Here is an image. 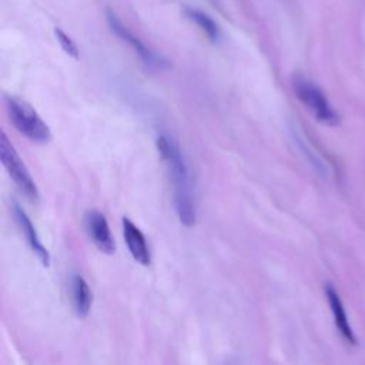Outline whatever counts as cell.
<instances>
[{
  "label": "cell",
  "mask_w": 365,
  "mask_h": 365,
  "mask_svg": "<svg viewBox=\"0 0 365 365\" xmlns=\"http://www.w3.org/2000/svg\"><path fill=\"white\" fill-rule=\"evenodd\" d=\"M325 295H327V299H328V304L331 307V311H332V315H334V321H335V325L338 328V331L341 332V335L351 344H356V338L354 335V331L348 322V317H346V312H345V308L339 299V295L338 292L334 289V287L331 284H328L325 287Z\"/></svg>",
  "instance_id": "obj_9"
},
{
  "label": "cell",
  "mask_w": 365,
  "mask_h": 365,
  "mask_svg": "<svg viewBox=\"0 0 365 365\" xmlns=\"http://www.w3.org/2000/svg\"><path fill=\"white\" fill-rule=\"evenodd\" d=\"M84 227L90 240L101 252L113 254L115 251V241L104 214L96 210L88 211L84 215Z\"/></svg>",
  "instance_id": "obj_6"
},
{
  "label": "cell",
  "mask_w": 365,
  "mask_h": 365,
  "mask_svg": "<svg viewBox=\"0 0 365 365\" xmlns=\"http://www.w3.org/2000/svg\"><path fill=\"white\" fill-rule=\"evenodd\" d=\"M54 34H56V38H57L60 47L64 50V53L77 60L78 58V48H77L76 43L71 40V37L68 34H66L60 27L54 29Z\"/></svg>",
  "instance_id": "obj_12"
},
{
  "label": "cell",
  "mask_w": 365,
  "mask_h": 365,
  "mask_svg": "<svg viewBox=\"0 0 365 365\" xmlns=\"http://www.w3.org/2000/svg\"><path fill=\"white\" fill-rule=\"evenodd\" d=\"M71 301L76 315L78 318H86L93 305V294L81 275H73L71 278Z\"/></svg>",
  "instance_id": "obj_10"
},
{
  "label": "cell",
  "mask_w": 365,
  "mask_h": 365,
  "mask_svg": "<svg viewBox=\"0 0 365 365\" xmlns=\"http://www.w3.org/2000/svg\"><path fill=\"white\" fill-rule=\"evenodd\" d=\"M13 212H14V217H16V221L19 224V227L21 228L24 237H26V241L27 244L30 245L31 251L37 255V258L40 259V262L44 265V267H48L50 265V254L47 251V248L43 245L33 222L30 221V218L27 217V214L24 212V210L17 204L14 202L13 205Z\"/></svg>",
  "instance_id": "obj_7"
},
{
  "label": "cell",
  "mask_w": 365,
  "mask_h": 365,
  "mask_svg": "<svg viewBox=\"0 0 365 365\" xmlns=\"http://www.w3.org/2000/svg\"><path fill=\"white\" fill-rule=\"evenodd\" d=\"M157 150L165 163L174 187V207L178 220L185 227L195 225L197 210L192 197L190 168L180 145L165 134L157 137Z\"/></svg>",
  "instance_id": "obj_1"
},
{
  "label": "cell",
  "mask_w": 365,
  "mask_h": 365,
  "mask_svg": "<svg viewBox=\"0 0 365 365\" xmlns=\"http://www.w3.org/2000/svg\"><path fill=\"white\" fill-rule=\"evenodd\" d=\"M292 88L298 100L311 111V114L327 125H336L339 123L336 111L329 104L321 88L302 76L292 78Z\"/></svg>",
  "instance_id": "obj_3"
},
{
  "label": "cell",
  "mask_w": 365,
  "mask_h": 365,
  "mask_svg": "<svg viewBox=\"0 0 365 365\" xmlns=\"http://www.w3.org/2000/svg\"><path fill=\"white\" fill-rule=\"evenodd\" d=\"M185 14L187 17L194 21L204 33L205 36L212 41V43H217L221 37V33H220V29L218 26L215 24V21L205 13H202L201 10H197V9H191V7H185Z\"/></svg>",
  "instance_id": "obj_11"
},
{
  "label": "cell",
  "mask_w": 365,
  "mask_h": 365,
  "mask_svg": "<svg viewBox=\"0 0 365 365\" xmlns=\"http://www.w3.org/2000/svg\"><path fill=\"white\" fill-rule=\"evenodd\" d=\"M0 160L7 170L9 175L17 185V188L24 194V197L33 202L38 201L37 185L30 175L26 164L14 150L13 144L9 141L4 131L0 133Z\"/></svg>",
  "instance_id": "obj_4"
},
{
  "label": "cell",
  "mask_w": 365,
  "mask_h": 365,
  "mask_svg": "<svg viewBox=\"0 0 365 365\" xmlns=\"http://www.w3.org/2000/svg\"><path fill=\"white\" fill-rule=\"evenodd\" d=\"M123 234H124V240L127 242L128 251L133 255V258L140 262L141 265H148L151 262V255H150V250L145 241L144 234L141 232V230L127 217L123 218Z\"/></svg>",
  "instance_id": "obj_8"
},
{
  "label": "cell",
  "mask_w": 365,
  "mask_h": 365,
  "mask_svg": "<svg viewBox=\"0 0 365 365\" xmlns=\"http://www.w3.org/2000/svg\"><path fill=\"white\" fill-rule=\"evenodd\" d=\"M6 107L10 121L26 138L38 144L50 141L51 131L48 125L26 100L14 96L6 97Z\"/></svg>",
  "instance_id": "obj_2"
},
{
  "label": "cell",
  "mask_w": 365,
  "mask_h": 365,
  "mask_svg": "<svg viewBox=\"0 0 365 365\" xmlns=\"http://www.w3.org/2000/svg\"><path fill=\"white\" fill-rule=\"evenodd\" d=\"M106 17H107V23H108L110 30H111L117 37H120L124 43H127L147 67L155 68V70H163V68H167V67L170 66L168 61H167L163 56H160V54H157L155 51H153L151 48H148L137 36H134V34L120 21V19L115 16L114 11H111L110 9H107Z\"/></svg>",
  "instance_id": "obj_5"
}]
</instances>
